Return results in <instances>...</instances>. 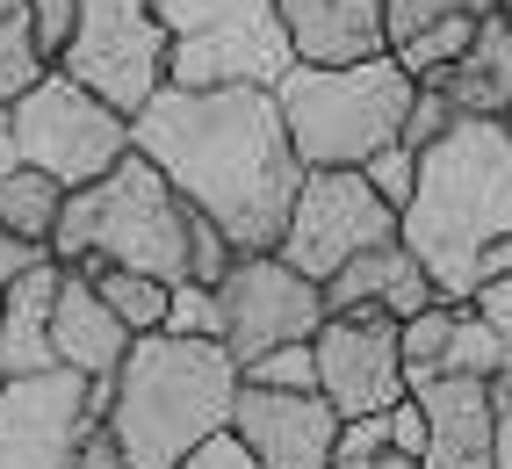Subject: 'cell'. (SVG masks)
I'll use <instances>...</instances> for the list:
<instances>
[{"label":"cell","instance_id":"6da1fadb","mask_svg":"<svg viewBox=\"0 0 512 469\" xmlns=\"http://www.w3.org/2000/svg\"><path fill=\"white\" fill-rule=\"evenodd\" d=\"M130 152H145L166 188L238 253H275L303 188L275 87H159L130 116Z\"/></svg>","mask_w":512,"mask_h":469},{"label":"cell","instance_id":"7a4b0ae2","mask_svg":"<svg viewBox=\"0 0 512 469\" xmlns=\"http://www.w3.org/2000/svg\"><path fill=\"white\" fill-rule=\"evenodd\" d=\"M505 239H512V123L455 116L419 152V181L397 217V246L426 267L440 304H469L476 267Z\"/></svg>","mask_w":512,"mask_h":469},{"label":"cell","instance_id":"3957f363","mask_svg":"<svg viewBox=\"0 0 512 469\" xmlns=\"http://www.w3.org/2000/svg\"><path fill=\"white\" fill-rule=\"evenodd\" d=\"M238 383L246 376L224 340H174V332L130 340L123 368L109 376V412H101L123 469H174L195 441L231 426Z\"/></svg>","mask_w":512,"mask_h":469},{"label":"cell","instance_id":"277c9868","mask_svg":"<svg viewBox=\"0 0 512 469\" xmlns=\"http://www.w3.org/2000/svg\"><path fill=\"white\" fill-rule=\"evenodd\" d=\"M188 203L145 152H123L101 181L65 195V217L51 231L58 267H130V275L188 282Z\"/></svg>","mask_w":512,"mask_h":469},{"label":"cell","instance_id":"5b68a950","mask_svg":"<svg viewBox=\"0 0 512 469\" xmlns=\"http://www.w3.org/2000/svg\"><path fill=\"white\" fill-rule=\"evenodd\" d=\"M412 73L383 51L361 65H289L275 80V109L289 130V152L303 159V174H325V166H361L397 145L404 109H412Z\"/></svg>","mask_w":512,"mask_h":469},{"label":"cell","instance_id":"8992f818","mask_svg":"<svg viewBox=\"0 0 512 469\" xmlns=\"http://www.w3.org/2000/svg\"><path fill=\"white\" fill-rule=\"evenodd\" d=\"M166 29V87H275L289 73V37L275 0H152Z\"/></svg>","mask_w":512,"mask_h":469},{"label":"cell","instance_id":"52a82bcc","mask_svg":"<svg viewBox=\"0 0 512 469\" xmlns=\"http://www.w3.org/2000/svg\"><path fill=\"white\" fill-rule=\"evenodd\" d=\"M8 123H15L22 166L51 174L58 188H87L130 152V116H116L109 102H94V94L73 87L58 65L8 109Z\"/></svg>","mask_w":512,"mask_h":469},{"label":"cell","instance_id":"ba28073f","mask_svg":"<svg viewBox=\"0 0 512 469\" xmlns=\"http://www.w3.org/2000/svg\"><path fill=\"white\" fill-rule=\"evenodd\" d=\"M166 29L152 15V0H80L73 44L58 51V73L87 87L94 102H109L116 116H138L152 94L166 87Z\"/></svg>","mask_w":512,"mask_h":469},{"label":"cell","instance_id":"9c48e42d","mask_svg":"<svg viewBox=\"0 0 512 469\" xmlns=\"http://www.w3.org/2000/svg\"><path fill=\"white\" fill-rule=\"evenodd\" d=\"M390 239H397V210L354 174V166H325V174H303L275 253L296 267V275H311L325 289L347 260L390 246Z\"/></svg>","mask_w":512,"mask_h":469},{"label":"cell","instance_id":"30bf717a","mask_svg":"<svg viewBox=\"0 0 512 469\" xmlns=\"http://www.w3.org/2000/svg\"><path fill=\"white\" fill-rule=\"evenodd\" d=\"M217 304H224V347L238 368L275 347L318 340L325 325V289L311 275H296L282 253H238L231 275L217 282Z\"/></svg>","mask_w":512,"mask_h":469},{"label":"cell","instance_id":"8fae6325","mask_svg":"<svg viewBox=\"0 0 512 469\" xmlns=\"http://www.w3.org/2000/svg\"><path fill=\"white\" fill-rule=\"evenodd\" d=\"M109 383H87L73 368L44 376H0V469H73L80 433L101 426Z\"/></svg>","mask_w":512,"mask_h":469},{"label":"cell","instance_id":"7c38bea8","mask_svg":"<svg viewBox=\"0 0 512 469\" xmlns=\"http://www.w3.org/2000/svg\"><path fill=\"white\" fill-rule=\"evenodd\" d=\"M318 397L339 419H368V412H390L404 390V361H397V318L383 311H347V318H325L318 325Z\"/></svg>","mask_w":512,"mask_h":469},{"label":"cell","instance_id":"4fadbf2b","mask_svg":"<svg viewBox=\"0 0 512 469\" xmlns=\"http://www.w3.org/2000/svg\"><path fill=\"white\" fill-rule=\"evenodd\" d=\"M231 433L253 448L260 469H332L339 412L325 405L318 390H260V383H238Z\"/></svg>","mask_w":512,"mask_h":469},{"label":"cell","instance_id":"5bb4252c","mask_svg":"<svg viewBox=\"0 0 512 469\" xmlns=\"http://www.w3.org/2000/svg\"><path fill=\"white\" fill-rule=\"evenodd\" d=\"M412 397L426 412L419 469H498V405H491V383L440 376V383H419Z\"/></svg>","mask_w":512,"mask_h":469},{"label":"cell","instance_id":"9a60e30c","mask_svg":"<svg viewBox=\"0 0 512 469\" xmlns=\"http://www.w3.org/2000/svg\"><path fill=\"white\" fill-rule=\"evenodd\" d=\"M275 22L296 65L383 58V0H275Z\"/></svg>","mask_w":512,"mask_h":469},{"label":"cell","instance_id":"2e32d148","mask_svg":"<svg viewBox=\"0 0 512 469\" xmlns=\"http://www.w3.org/2000/svg\"><path fill=\"white\" fill-rule=\"evenodd\" d=\"M130 354V332L116 325V311L101 304V289L80 275V267H65L58 275V304H51V361L73 368L87 383H109Z\"/></svg>","mask_w":512,"mask_h":469},{"label":"cell","instance_id":"e0dca14e","mask_svg":"<svg viewBox=\"0 0 512 469\" xmlns=\"http://www.w3.org/2000/svg\"><path fill=\"white\" fill-rule=\"evenodd\" d=\"M426 304H440V289L426 282V267L404 253L397 239L375 246L361 260H347L339 275L325 282V318H347V311H383V318H419Z\"/></svg>","mask_w":512,"mask_h":469},{"label":"cell","instance_id":"ac0fdd59","mask_svg":"<svg viewBox=\"0 0 512 469\" xmlns=\"http://www.w3.org/2000/svg\"><path fill=\"white\" fill-rule=\"evenodd\" d=\"M419 87H433L455 116L512 123V29H505V15L491 8L484 22H476V37L462 44V58L440 80H419Z\"/></svg>","mask_w":512,"mask_h":469},{"label":"cell","instance_id":"d6986e66","mask_svg":"<svg viewBox=\"0 0 512 469\" xmlns=\"http://www.w3.org/2000/svg\"><path fill=\"white\" fill-rule=\"evenodd\" d=\"M58 275H65V267H58L51 253H37V260L8 282V296H0V376H44V368H58V361H51Z\"/></svg>","mask_w":512,"mask_h":469},{"label":"cell","instance_id":"ffe728a7","mask_svg":"<svg viewBox=\"0 0 512 469\" xmlns=\"http://www.w3.org/2000/svg\"><path fill=\"white\" fill-rule=\"evenodd\" d=\"M65 195H73V188H58L51 174L15 166V174L0 181V231L22 239V246H37V253H51V231H58V217H65Z\"/></svg>","mask_w":512,"mask_h":469},{"label":"cell","instance_id":"44dd1931","mask_svg":"<svg viewBox=\"0 0 512 469\" xmlns=\"http://www.w3.org/2000/svg\"><path fill=\"white\" fill-rule=\"evenodd\" d=\"M80 275L101 289V304L116 311V325L130 332V340H145V332L166 325V289H174V282H159V275H130V267H80Z\"/></svg>","mask_w":512,"mask_h":469},{"label":"cell","instance_id":"7402d4cb","mask_svg":"<svg viewBox=\"0 0 512 469\" xmlns=\"http://www.w3.org/2000/svg\"><path fill=\"white\" fill-rule=\"evenodd\" d=\"M448 332H455V304H426L419 318L397 325V361H404V383H433L448 368Z\"/></svg>","mask_w":512,"mask_h":469},{"label":"cell","instance_id":"603a6c76","mask_svg":"<svg viewBox=\"0 0 512 469\" xmlns=\"http://www.w3.org/2000/svg\"><path fill=\"white\" fill-rule=\"evenodd\" d=\"M440 376H462V383H491L498 376V340L491 325L476 318V304H455V332H448V368ZM433 376V383H440Z\"/></svg>","mask_w":512,"mask_h":469},{"label":"cell","instance_id":"cb8c5ba5","mask_svg":"<svg viewBox=\"0 0 512 469\" xmlns=\"http://www.w3.org/2000/svg\"><path fill=\"white\" fill-rule=\"evenodd\" d=\"M159 332H174V340H224V304H217V289L174 282V289H166V325H159Z\"/></svg>","mask_w":512,"mask_h":469},{"label":"cell","instance_id":"d4e9b609","mask_svg":"<svg viewBox=\"0 0 512 469\" xmlns=\"http://www.w3.org/2000/svg\"><path fill=\"white\" fill-rule=\"evenodd\" d=\"M44 73H51V65L37 58V44H29V22L8 15V22H0V109H15Z\"/></svg>","mask_w":512,"mask_h":469},{"label":"cell","instance_id":"484cf974","mask_svg":"<svg viewBox=\"0 0 512 469\" xmlns=\"http://www.w3.org/2000/svg\"><path fill=\"white\" fill-rule=\"evenodd\" d=\"M238 376L260 383V390H318V354H311V340H296V347H275V354L246 361Z\"/></svg>","mask_w":512,"mask_h":469},{"label":"cell","instance_id":"4316f807","mask_svg":"<svg viewBox=\"0 0 512 469\" xmlns=\"http://www.w3.org/2000/svg\"><path fill=\"white\" fill-rule=\"evenodd\" d=\"M22 22H29V44H37V58H44V65H58V51L73 44L80 0H22Z\"/></svg>","mask_w":512,"mask_h":469},{"label":"cell","instance_id":"83f0119b","mask_svg":"<svg viewBox=\"0 0 512 469\" xmlns=\"http://www.w3.org/2000/svg\"><path fill=\"white\" fill-rule=\"evenodd\" d=\"M231 260H238V246L224 239V231H217L210 217H188V282L217 289V282L231 275Z\"/></svg>","mask_w":512,"mask_h":469},{"label":"cell","instance_id":"f1b7e54d","mask_svg":"<svg viewBox=\"0 0 512 469\" xmlns=\"http://www.w3.org/2000/svg\"><path fill=\"white\" fill-rule=\"evenodd\" d=\"M361 181L383 195V203L404 217V203H412V181H419V152H404V145H383L368 166H361Z\"/></svg>","mask_w":512,"mask_h":469},{"label":"cell","instance_id":"f546056e","mask_svg":"<svg viewBox=\"0 0 512 469\" xmlns=\"http://www.w3.org/2000/svg\"><path fill=\"white\" fill-rule=\"evenodd\" d=\"M390 448V433H383V412H368V419H339V441H332V469H375V455Z\"/></svg>","mask_w":512,"mask_h":469},{"label":"cell","instance_id":"4dcf8cb0","mask_svg":"<svg viewBox=\"0 0 512 469\" xmlns=\"http://www.w3.org/2000/svg\"><path fill=\"white\" fill-rule=\"evenodd\" d=\"M448 123H455V109L440 102L433 87H412V109H404V130H397V145H404V152H426V145H433Z\"/></svg>","mask_w":512,"mask_h":469},{"label":"cell","instance_id":"1f68e13d","mask_svg":"<svg viewBox=\"0 0 512 469\" xmlns=\"http://www.w3.org/2000/svg\"><path fill=\"white\" fill-rule=\"evenodd\" d=\"M469 304H476V318H484L491 340H498V376H512V275L505 282H484Z\"/></svg>","mask_w":512,"mask_h":469},{"label":"cell","instance_id":"d6a6232c","mask_svg":"<svg viewBox=\"0 0 512 469\" xmlns=\"http://www.w3.org/2000/svg\"><path fill=\"white\" fill-rule=\"evenodd\" d=\"M174 469H260V462H253V448L238 441L231 426H217L210 441H195V448H188V455H181Z\"/></svg>","mask_w":512,"mask_h":469},{"label":"cell","instance_id":"836d02e7","mask_svg":"<svg viewBox=\"0 0 512 469\" xmlns=\"http://www.w3.org/2000/svg\"><path fill=\"white\" fill-rule=\"evenodd\" d=\"M491 405H498V469H512V376H491Z\"/></svg>","mask_w":512,"mask_h":469},{"label":"cell","instance_id":"e575fe53","mask_svg":"<svg viewBox=\"0 0 512 469\" xmlns=\"http://www.w3.org/2000/svg\"><path fill=\"white\" fill-rule=\"evenodd\" d=\"M29 260H37V246H22V239H8V231H0V296H8V282L22 275Z\"/></svg>","mask_w":512,"mask_h":469},{"label":"cell","instance_id":"d590c367","mask_svg":"<svg viewBox=\"0 0 512 469\" xmlns=\"http://www.w3.org/2000/svg\"><path fill=\"white\" fill-rule=\"evenodd\" d=\"M22 166V152H15V123H8V109H0V181H8Z\"/></svg>","mask_w":512,"mask_h":469},{"label":"cell","instance_id":"8d00e7d4","mask_svg":"<svg viewBox=\"0 0 512 469\" xmlns=\"http://www.w3.org/2000/svg\"><path fill=\"white\" fill-rule=\"evenodd\" d=\"M375 469H419V455H397V448H383V455H375Z\"/></svg>","mask_w":512,"mask_h":469},{"label":"cell","instance_id":"74e56055","mask_svg":"<svg viewBox=\"0 0 512 469\" xmlns=\"http://www.w3.org/2000/svg\"><path fill=\"white\" fill-rule=\"evenodd\" d=\"M8 15H22V0H0V22H8Z\"/></svg>","mask_w":512,"mask_h":469},{"label":"cell","instance_id":"f35d334b","mask_svg":"<svg viewBox=\"0 0 512 469\" xmlns=\"http://www.w3.org/2000/svg\"><path fill=\"white\" fill-rule=\"evenodd\" d=\"M498 15H505V29H512V0H498Z\"/></svg>","mask_w":512,"mask_h":469}]
</instances>
